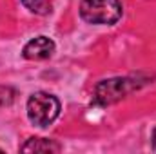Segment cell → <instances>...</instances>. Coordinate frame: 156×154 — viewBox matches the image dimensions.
<instances>
[{
	"label": "cell",
	"mask_w": 156,
	"mask_h": 154,
	"mask_svg": "<svg viewBox=\"0 0 156 154\" xmlns=\"http://www.w3.org/2000/svg\"><path fill=\"white\" fill-rule=\"evenodd\" d=\"M80 16L96 26H109L120 20L122 4L120 0H82Z\"/></svg>",
	"instance_id": "6da1fadb"
},
{
	"label": "cell",
	"mask_w": 156,
	"mask_h": 154,
	"mask_svg": "<svg viewBox=\"0 0 156 154\" xmlns=\"http://www.w3.org/2000/svg\"><path fill=\"white\" fill-rule=\"evenodd\" d=\"M60 114V102L49 93H37L27 100V118L37 127L51 125Z\"/></svg>",
	"instance_id": "7a4b0ae2"
},
{
	"label": "cell",
	"mask_w": 156,
	"mask_h": 154,
	"mask_svg": "<svg viewBox=\"0 0 156 154\" xmlns=\"http://www.w3.org/2000/svg\"><path fill=\"white\" fill-rule=\"evenodd\" d=\"M138 85L131 78H111V80H104L94 89V100L100 105H111V103H116L118 100L125 98Z\"/></svg>",
	"instance_id": "3957f363"
},
{
	"label": "cell",
	"mask_w": 156,
	"mask_h": 154,
	"mask_svg": "<svg viewBox=\"0 0 156 154\" xmlns=\"http://www.w3.org/2000/svg\"><path fill=\"white\" fill-rule=\"evenodd\" d=\"M55 53V42L47 37H37L31 42H27L24 45V58L27 60H45V58H51Z\"/></svg>",
	"instance_id": "277c9868"
},
{
	"label": "cell",
	"mask_w": 156,
	"mask_h": 154,
	"mask_svg": "<svg viewBox=\"0 0 156 154\" xmlns=\"http://www.w3.org/2000/svg\"><path fill=\"white\" fill-rule=\"evenodd\" d=\"M60 145L47 138H29L22 145V152H60Z\"/></svg>",
	"instance_id": "5b68a950"
},
{
	"label": "cell",
	"mask_w": 156,
	"mask_h": 154,
	"mask_svg": "<svg viewBox=\"0 0 156 154\" xmlns=\"http://www.w3.org/2000/svg\"><path fill=\"white\" fill-rule=\"evenodd\" d=\"M22 4L37 15H47L51 13V0H22Z\"/></svg>",
	"instance_id": "8992f818"
},
{
	"label": "cell",
	"mask_w": 156,
	"mask_h": 154,
	"mask_svg": "<svg viewBox=\"0 0 156 154\" xmlns=\"http://www.w3.org/2000/svg\"><path fill=\"white\" fill-rule=\"evenodd\" d=\"M15 91L11 87H4L0 85V107H5V105H11L13 100H15Z\"/></svg>",
	"instance_id": "52a82bcc"
},
{
	"label": "cell",
	"mask_w": 156,
	"mask_h": 154,
	"mask_svg": "<svg viewBox=\"0 0 156 154\" xmlns=\"http://www.w3.org/2000/svg\"><path fill=\"white\" fill-rule=\"evenodd\" d=\"M151 143H153V149L156 151V127L153 129V134H151Z\"/></svg>",
	"instance_id": "ba28073f"
}]
</instances>
